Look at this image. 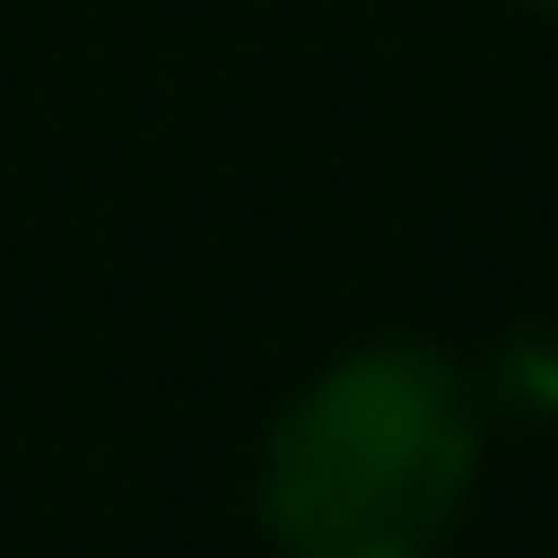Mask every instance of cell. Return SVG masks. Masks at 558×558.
<instances>
[{"label": "cell", "mask_w": 558, "mask_h": 558, "mask_svg": "<svg viewBox=\"0 0 558 558\" xmlns=\"http://www.w3.org/2000/svg\"><path fill=\"white\" fill-rule=\"evenodd\" d=\"M476 383L424 341L341 352L259 445V527L279 558H435L476 497Z\"/></svg>", "instance_id": "6da1fadb"}, {"label": "cell", "mask_w": 558, "mask_h": 558, "mask_svg": "<svg viewBox=\"0 0 558 558\" xmlns=\"http://www.w3.org/2000/svg\"><path fill=\"white\" fill-rule=\"evenodd\" d=\"M527 11H558V0H527Z\"/></svg>", "instance_id": "7a4b0ae2"}]
</instances>
